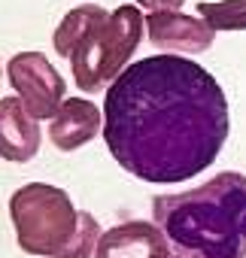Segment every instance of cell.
<instances>
[{
	"mask_svg": "<svg viewBox=\"0 0 246 258\" xmlns=\"http://www.w3.org/2000/svg\"><path fill=\"white\" fill-rule=\"evenodd\" d=\"M231 131L216 76L179 55L128 64L103 94V140L121 170L143 182H186L207 170Z\"/></svg>",
	"mask_w": 246,
	"mask_h": 258,
	"instance_id": "1",
	"label": "cell"
},
{
	"mask_svg": "<svg viewBox=\"0 0 246 258\" xmlns=\"http://www.w3.org/2000/svg\"><path fill=\"white\" fill-rule=\"evenodd\" d=\"M152 222L189 258H246V176L225 170L198 188L158 195Z\"/></svg>",
	"mask_w": 246,
	"mask_h": 258,
	"instance_id": "2",
	"label": "cell"
},
{
	"mask_svg": "<svg viewBox=\"0 0 246 258\" xmlns=\"http://www.w3.org/2000/svg\"><path fill=\"white\" fill-rule=\"evenodd\" d=\"M146 31V19L137 7H118L106 13L97 4H79L70 10L52 34L55 52L70 61L73 82L85 94L103 91L128 67Z\"/></svg>",
	"mask_w": 246,
	"mask_h": 258,
	"instance_id": "3",
	"label": "cell"
},
{
	"mask_svg": "<svg viewBox=\"0 0 246 258\" xmlns=\"http://www.w3.org/2000/svg\"><path fill=\"white\" fill-rule=\"evenodd\" d=\"M10 216L19 249L40 258H55L79 228V210L70 195L49 182H28L10 198Z\"/></svg>",
	"mask_w": 246,
	"mask_h": 258,
	"instance_id": "4",
	"label": "cell"
},
{
	"mask_svg": "<svg viewBox=\"0 0 246 258\" xmlns=\"http://www.w3.org/2000/svg\"><path fill=\"white\" fill-rule=\"evenodd\" d=\"M7 79L22 97L25 109L40 121L52 118L58 106L67 100V82L52 67V61L43 52H19L7 64Z\"/></svg>",
	"mask_w": 246,
	"mask_h": 258,
	"instance_id": "5",
	"label": "cell"
},
{
	"mask_svg": "<svg viewBox=\"0 0 246 258\" xmlns=\"http://www.w3.org/2000/svg\"><path fill=\"white\" fill-rule=\"evenodd\" d=\"M170 249L173 246L167 234L155 222L134 219L103 231L97 240L94 258H167Z\"/></svg>",
	"mask_w": 246,
	"mask_h": 258,
	"instance_id": "6",
	"label": "cell"
},
{
	"mask_svg": "<svg viewBox=\"0 0 246 258\" xmlns=\"http://www.w3.org/2000/svg\"><path fill=\"white\" fill-rule=\"evenodd\" d=\"M146 37L155 49L207 52L216 40V31L204 19H192V16H182L179 10H167V13H149Z\"/></svg>",
	"mask_w": 246,
	"mask_h": 258,
	"instance_id": "7",
	"label": "cell"
},
{
	"mask_svg": "<svg viewBox=\"0 0 246 258\" xmlns=\"http://www.w3.org/2000/svg\"><path fill=\"white\" fill-rule=\"evenodd\" d=\"M100 127H103V115L91 100L67 97L49 121V140L61 152H76L79 146L91 143L100 134Z\"/></svg>",
	"mask_w": 246,
	"mask_h": 258,
	"instance_id": "8",
	"label": "cell"
},
{
	"mask_svg": "<svg viewBox=\"0 0 246 258\" xmlns=\"http://www.w3.org/2000/svg\"><path fill=\"white\" fill-rule=\"evenodd\" d=\"M40 152V124L25 109L22 97L0 100V158L25 164Z\"/></svg>",
	"mask_w": 246,
	"mask_h": 258,
	"instance_id": "9",
	"label": "cell"
},
{
	"mask_svg": "<svg viewBox=\"0 0 246 258\" xmlns=\"http://www.w3.org/2000/svg\"><path fill=\"white\" fill-rule=\"evenodd\" d=\"M198 16L213 31H246V0H198Z\"/></svg>",
	"mask_w": 246,
	"mask_h": 258,
	"instance_id": "10",
	"label": "cell"
},
{
	"mask_svg": "<svg viewBox=\"0 0 246 258\" xmlns=\"http://www.w3.org/2000/svg\"><path fill=\"white\" fill-rule=\"evenodd\" d=\"M97 240H100V225L91 213L79 210V228L73 234V240L55 255V258H91V252L97 249Z\"/></svg>",
	"mask_w": 246,
	"mask_h": 258,
	"instance_id": "11",
	"label": "cell"
},
{
	"mask_svg": "<svg viewBox=\"0 0 246 258\" xmlns=\"http://www.w3.org/2000/svg\"><path fill=\"white\" fill-rule=\"evenodd\" d=\"M134 4L146 7L149 13H167V10H182L186 0H134Z\"/></svg>",
	"mask_w": 246,
	"mask_h": 258,
	"instance_id": "12",
	"label": "cell"
},
{
	"mask_svg": "<svg viewBox=\"0 0 246 258\" xmlns=\"http://www.w3.org/2000/svg\"><path fill=\"white\" fill-rule=\"evenodd\" d=\"M167 258H189V255H182V252H176V249H170V252H167Z\"/></svg>",
	"mask_w": 246,
	"mask_h": 258,
	"instance_id": "13",
	"label": "cell"
},
{
	"mask_svg": "<svg viewBox=\"0 0 246 258\" xmlns=\"http://www.w3.org/2000/svg\"><path fill=\"white\" fill-rule=\"evenodd\" d=\"M0 76H4V64H0Z\"/></svg>",
	"mask_w": 246,
	"mask_h": 258,
	"instance_id": "14",
	"label": "cell"
}]
</instances>
